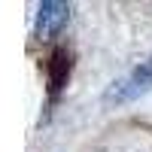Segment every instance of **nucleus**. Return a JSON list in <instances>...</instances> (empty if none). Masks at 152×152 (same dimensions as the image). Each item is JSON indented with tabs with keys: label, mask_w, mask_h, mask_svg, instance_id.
<instances>
[{
	"label": "nucleus",
	"mask_w": 152,
	"mask_h": 152,
	"mask_svg": "<svg viewBox=\"0 0 152 152\" xmlns=\"http://www.w3.org/2000/svg\"><path fill=\"white\" fill-rule=\"evenodd\" d=\"M67 76H70V52L55 49L52 58H49V88H52V94H58L67 85Z\"/></svg>",
	"instance_id": "7ed1b4c3"
},
{
	"label": "nucleus",
	"mask_w": 152,
	"mask_h": 152,
	"mask_svg": "<svg viewBox=\"0 0 152 152\" xmlns=\"http://www.w3.org/2000/svg\"><path fill=\"white\" fill-rule=\"evenodd\" d=\"M67 3H58V0H46V3H40V15H37V34L43 37H52L61 24L67 21Z\"/></svg>",
	"instance_id": "f03ea898"
},
{
	"label": "nucleus",
	"mask_w": 152,
	"mask_h": 152,
	"mask_svg": "<svg viewBox=\"0 0 152 152\" xmlns=\"http://www.w3.org/2000/svg\"><path fill=\"white\" fill-rule=\"evenodd\" d=\"M152 88V58H146L137 70H131L125 79H119L116 85L107 91V100H131L137 94H143Z\"/></svg>",
	"instance_id": "f257e3e1"
}]
</instances>
